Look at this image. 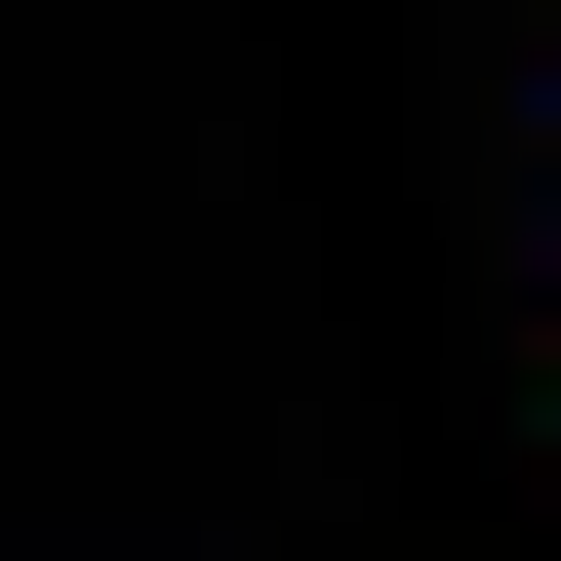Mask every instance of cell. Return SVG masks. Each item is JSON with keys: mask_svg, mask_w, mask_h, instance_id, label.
Returning <instances> with one entry per match:
<instances>
[{"mask_svg": "<svg viewBox=\"0 0 561 561\" xmlns=\"http://www.w3.org/2000/svg\"><path fill=\"white\" fill-rule=\"evenodd\" d=\"M522 201H561V121H522Z\"/></svg>", "mask_w": 561, "mask_h": 561, "instance_id": "obj_1", "label": "cell"}]
</instances>
